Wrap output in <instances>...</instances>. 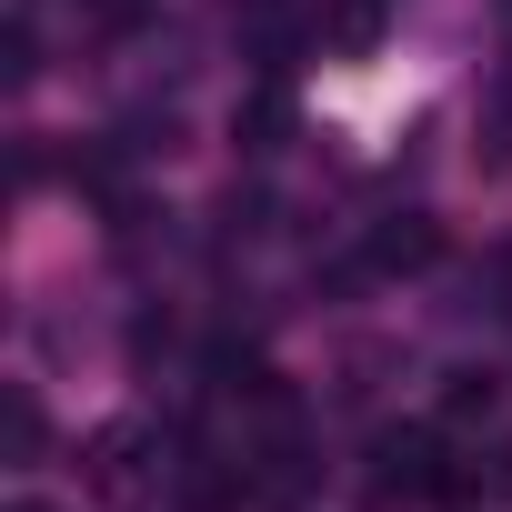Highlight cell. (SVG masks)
<instances>
[{"instance_id":"1","label":"cell","mask_w":512,"mask_h":512,"mask_svg":"<svg viewBox=\"0 0 512 512\" xmlns=\"http://www.w3.org/2000/svg\"><path fill=\"white\" fill-rule=\"evenodd\" d=\"M372 492L392 502H422V492H452V472H442V432H422V422H392V432H372Z\"/></svg>"},{"instance_id":"2","label":"cell","mask_w":512,"mask_h":512,"mask_svg":"<svg viewBox=\"0 0 512 512\" xmlns=\"http://www.w3.org/2000/svg\"><path fill=\"white\" fill-rule=\"evenodd\" d=\"M161 442L141 432V422H111V432H91V452H81V482L101 492V502H141L151 482H161V462H151Z\"/></svg>"},{"instance_id":"3","label":"cell","mask_w":512,"mask_h":512,"mask_svg":"<svg viewBox=\"0 0 512 512\" xmlns=\"http://www.w3.org/2000/svg\"><path fill=\"white\" fill-rule=\"evenodd\" d=\"M372 272H432L442 262V221L432 211H392V221H372V251H362Z\"/></svg>"},{"instance_id":"4","label":"cell","mask_w":512,"mask_h":512,"mask_svg":"<svg viewBox=\"0 0 512 512\" xmlns=\"http://www.w3.org/2000/svg\"><path fill=\"white\" fill-rule=\"evenodd\" d=\"M231 131H241V151H282V131H292V101H282V91H262V101H251V111L231 121Z\"/></svg>"},{"instance_id":"5","label":"cell","mask_w":512,"mask_h":512,"mask_svg":"<svg viewBox=\"0 0 512 512\" xmlns=\"http://www.w3.org/2000/svg\"><path fill=\"white\" fill-rule=\"evenodd\" d=\"M41 452H51V422H41V392H11V462L31 472Z\"/></svg>"},{"instance_id":"6","label":"cell","mask_w":512,"mask_h":512,"mask_svg":"<svg viewBox=\"0 0 512 512\" xmlns=\"http://www.w3.org/2000/svg\"><path fill=\"white\" fill-rule=\"evenodd\" d=\"M492 412H502V392H492V382H472V372L442 392V422H452V432H472V422H492Z\"/></svg>"},{"instance_id":"7","label":"cell","mask_w":512,"mask_h":512,"mask_svg":"<svg viewBox=\"0 0 512 512\" xmlns=\"http://www.w3.org/2000/svg\"><path fill=\"white\" fill-rule=\"evenodd\" d=\"M21 512H51V502H21Z\"/></svg>"}]
</instances>
